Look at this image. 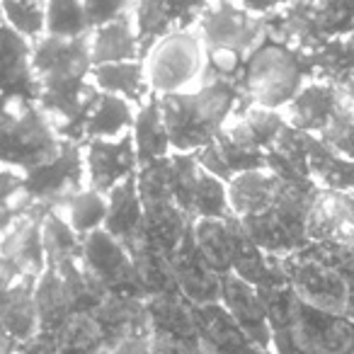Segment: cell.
Here are the masks:
<instances>
[{"label":"cell","mask_w":354,"mask_h":354,"mask_svg":"<svg viewBox=\"0 0 354 354\" xmlns=\"http://www.w3.org/2000/svg\"><path fill=\"white\" fill-rule=\"evenodd\" d=\"M17 354H59L56 337L49 333H37L27 342L17 344Z\"/></svg>","instance_id":"obj_47"},{"label":"cell","mask_w":354,"mask_h":354,"mask_svg":"<svg viewBox=\"0 0 354 354\" xmlns=\"http://www.w3.org/2000/svg\"><path fill=\"white\" fill-rule=\"evenodd\" d=\"M197 160L207 172L228 183L231 177L241 175V172L265 167V153L245 151V148L236 146L231 138H226L218 131V136L212 143H207L202 151H197Z\"/></svg>","instance_id":"obj_31"},{"label":"cell","mask_w":354,"mask_h":354,"mask_svg":"<svg viewBox=\"0 0 354 354\" xmlns=\"http://www.w3.org/2000/svg\"><path fill=\"white\" fill-rule=\"evenodd\" d=\"M265 167L274 172L277 177L286 183H306L308 177V165H306V133L286 124L277 141L267 148Z\"/></svg>","instance_id":"obj_33"},{"label":"cell","mask_w":354,"mask_h":354,"mask_svg":"<svg viewBox=\"0 0 354 354\" xmlns=\"http://www.w3.org/2000/svg\"><path fill=\"white\" fill-rule=\"evenodd\" d=\"M90 313L104 330L109 344H117L119 339L131 337V335H148L146 299L104 294V299Z\"/></svg>","instance_id":"obj_23"},{"label":"cell","mask_w":354,"mask_h":354,"mask_svg":"<svg viewBox=\"0 0 354 354\" xmlns=\"http://www.w3.org/2000/svg\"><path fill=\"white\" fill-rule=\"evenodd\" d=\"M59 354H107L112 347L93 313H75L56 330Z\"/></svg>","instance_id":"obj_37"},{"label":"cell","mask_w":354,"mask_h":354,"mask_svg":"<svg viewBox=\"0 0 354 354\" xmlns=\"http://www.w3.org/2000/svg\"><path fill=\"white\" fill-rule=\"evenodd\" d=\"M107 354H151V339L148 335H131V337H124L117 344H112Z\"/></svg>","instance_id":"obj_48"},{"label":"cell","mask_w":354,"mask_h":354,"mask_svg":"<svg viewBox=\"0 0 354 354\" xmlns=\"http://www.w3.org/2000/svg\"><path fill=\"white\" fill-rule=\"evenodd\" d=\"M83 0H44V35L59 39H80L90 35Z\"/></svg>","instance_id":"obj_39"},{"label":"cell","mask_w":354,"mask_h":354,"mask_svg":"<svg viewBox=\"0 0 354 354\" xmlns=\"http://www.w3.org/2000/svg\"><path fill=\"white\" fill-rule=\"evenodd\" d=\"M233 3L243 6L245 10L255 12V15H270V12H274L277 8L286 6L289 0H233Z\"/></svg>","instance_id":"obj_49"},{"label":"cell","mask_w":354,"mask_h":354,"mask_svg":"<svg viewBox=\"0 0 354 354\" xmlns=\"http://www.w3.org/2000/svg\"><path fill=\"white\" fill-rule=\"evenodd\" d=\"M342 109L344 100L337 83L313 78L296 93V97L281 109V114L289 127L310 133V136H320Z\"/></svg>","instance_id":"obj_17"},{"label":"cell","mask_w":354,"mask_h":354,"mask_svg":"<svg viewBox=\"0 0 354 354\" xmlns=\"http://www.w3.org/2000/svg\"><path fill=\"white\" fill-rule=\"evenodd\" d=\"M192 320L199 347L207 354H272L252 344L233 315L221 306V301L192 304Z\"/></svg>","instance_id":"obj_18"},{"label":"cell","mask_w":354,"mask_h":354,"mask_svg":"<svg viewBox=\"0 0 354 354\" xmlns=\"http://www.w3.org/2000/svg\"><path fill=\"white\" fill-rule=\"evenodd\" d=\"M320 245V243H318ZM333 257L335 267L339 270V274L344 277V284H347V304H344V315L354 318V248H335L325 245Z\"/></svg>","instance_id":"obj_44"},{"label":"cell","mask_w":354,"mask_h":354,"mask_svg":"<svg viewBox=\"0 0 354 354\" xmlns=\"http://www.w3.org/2000/svg\"><path fill=\"white\" fill-rule=\"evenodd\" d=\"M90 61L93 66L117 64V61H136L141 59V39L133 25V17H119L107 25L93 27L88 35Z\"/></svg>","instance_id":"obj_24"},{"label":"cell","mask_w":354,"mask_h":354,"mask_svg":"<svg viewBox=\"0 0 354 354\" xmlns=\"http://www.w3.org/2000/svg\"><path fill=\"white\" fill-rule=\"evenodd\" d=\"M61 141L51 119L39 104L0 109V165L22 172L51 160Z\"/></svg>","instance_id":"obj_8"},{"label":"cell","mask_w":354,"mask_h":354,"mask_svg":"<svg viewBox=\"0 0 354 354\" xmlns=\"http://www.w3.org/2000/svg\"><path fill=\"white\" fill-rule=\"evenodd\" d=\"M131 141H133V151H136L138 167L160 160V158H167L172 153L170 136H167L165 122H162V114H160L158 95H151L146 102L136 107V117H133V127H131Z\"/></svg>","instance_id":"obj_28"},{"label":"cell","mask_w":354,"mask_h":354,"mask_svg":"<svg viewBox=\"0 0 354 354\" xmlns=\"http://www.w3.org/2000/svg\"><path fill=\"white\" fill-rule=\"evenodd\" d=\"M339 93H342V100H344V107L354 114V73H349L347 78H342L337 83Z\"/></svg>","instance_id":"obj_51"},{"label":"cell","mask_w":354,"mask_h":354,"mask_svg":"<svg viewBox=\"0 0 354 354\" xmlns=\"http://www.w3.org/2000/svg\"><path fill=\"white\" fill-rule=\"evenodd\" d=\"M90 80L100 93L117 95L124 97L138 107L151 97V88H148L146 80V68H143V61H117V64H102L93 66L90 71Z\"/></svg>","instance_id":"obj_29"},{"label":"cell","mask_w":354,"mask_h":354,"mask_svg":"<svg viewBox=\"0 0 354 354\" xmlns=\"http://www.w3.org/2000/svg\"><path fill=\"white\" fill-rule=\"evenodd\" d=\"M262 20L267 37L301 51H315L354 35V0H289Z\"/></svg>","instance_id":"obj_5"},{"label":"cell","mask_w":354,"mask_h":354,"mask_svg":"<svg viewBox=\"0 0 354 354\" xmlns=\"http://www.w3.org/2000/svg\"><path fill=\"white\" fill-rule=\"evenodd\" d=\"M279 262L286 274V284L301 301L330 313H344L347 284L323 245L306 243L301 250L281 257Z\"/></svg>","instance_id":"obj_10"},{"label":"cell","mask_w":354,"mask_h":354,"mask_svg":"<svg viewBox=\"0 0 354 354\" xmlns=\"http://www.w3.org/2000/svg\"><path fill=\"white\" fill-rule=\"evenodd\" d=\"M129 255L133 260V270H136L138 284H141L146 299H151V296L180 294L175 274H172L170 260L162 252L153 250L143 241H136L129 245Z\"/></svg>","instance_id":"obj_35"},{"label":"cell","mask_w":354,"mask_h":354,"mask_svg":"<svg viewBox=\"0 0 354 354\" xmlns=\"http://www.w3.org/2000/svg\"><path fill=\"white\" fill-rule=\"evenodd\" d=\"M35 204L22 189V172L0 165V233Z\"/></svg>","instance_id":"obj_42"},{"label":"cell","mask_w":354,"mask_h":354,"mask_svg":"<svg viewBox=\"0 0 354 354\" xmlns=\"http://www.w3.org/2000/svg\"><path fill=\"white\" fill-rule=\"evenodd\" d=\"M231 204H228V189L226 183L214 177L202 167L197 189H194L192 207H189V218H231Z\"/></svg>","instance_id":"obj_40"},{"label":"cell","mask_w":354,"mask_h":354,"mask_svg":"<svg viewBox=\"0 0 354 354\" xmlns=\"http://www.w3.org/2000/svg\"><path fill=\"white\" fill-rule=\"evenodd\" d=\"M151 354H207L199 347V339H177V337H151Z\"/></svg>","instance_id":"obj_46"},{"label":"cell","mask_w":354,"mask_h":354,"mask_svg":"<svg viewBox=\"0 0 354 354\" xmlns=\"http://www.w3.org/2000/svg\"><path fill=\"white\" fill-rule=\"evenodd\" d=\"M80 265L83 270L100 284L104 294L119 296H138L146 299L138 284L133 260L129 255V248L109 236L104 228L93 231L83 238V250H80Z\"/></svg>","instance_id":"obj_13"},{"label":"cell","mask_w":354,"mask_h":354,"mask_svg":"<svg viewBox=\"0 0 354 354\" xmlns=\"http://www.w3.org/2000/svg\"><path fill=\"white\" fill-rule=\"evenodd\" d=\"M192 238L199 255L218 277L231 274L233 250V216L231 218H197L192 221Z\"/></svg>","instance_id":"obj_32"},{"label":"cell","mask_w":354,"mask_h":354,"mask_svg":"<svg viewBox=\"0 0 354 354\" xmlns=\"http://www.w3.org/2000/svg\"><path fill=\"white\" fill-rule=\"evenodd\" d=\"M85 12H88L90 27L107 25L119 17L131 15L133 0H83Z\"/></svg>","instance_id":"obj_43"},{"label":"cell","mask_w":354,"mask_h":354,"mask_svg":"<svg viewBox=\"0 0 354 354\" xmlns=\"http://www.w3.org/2000/svg\"><path fill=\"white\" fill-rule=\"evenodd\" d=\"M83 143L61 141V148L51 160L32 167L22 175V189L32 204L56 209L66 197L85 187Z\"/></svg>","instance_id":"obj_12"},{"label":"cell","mask_w":354,"mask_h":354,"mask_svg":"<svg viewBox=\"0 0 354 354\" xmlns=\"http://www.w3.org/2000/svg\"><path fill=\"white\" fill-rule=\"evenodd\" d=\"M148 88L158 97L194 90L204 80L207 49L194 27L162 35L143 56Z\"/></svg>","instance_id":"obj_7"},{"label":"cell","mask_w":354,"mask_h":354,"mask_svg":"<svg viewBox=\"0 0 354 354\" xmlns=\"http://www.w3.org/2000/svg\"><path fill=\"white\" fill-rule=\"evenodd\" d=\"M284 127L286 122L281 112L243 102L238 112L228 119L226 127L221 129V133L245 151L267 153V148L277 141Z\"/></svg>","instance_id":"obj_22"},{"label":"cell","mask_w":354,"mask_h":354,"mask_svg":"<svg viewBox=\"0 0 354 354\" xmlns=\"http://www.w3.org/2000/svg\"><path fill=\"white\" fill-rule=\"evenodd\" d=\"M172 153H197L243 104L238 80H202L194 90L158 97Z\"/></svg>","instance_id":"obj_3"},{"label":"cell","mask_w":354,"mask_h":354,"mask_svg":"<svg viewBox=\"0 0 354 354\" xmlns=\"http://www.w3.org/2000/svg\"><path fill=\"white\" fill-rule=\"evenodd\" d=\"M83 162L88 187L107 194L122 180L136 175L138 170L131 133H124L119 138H90V141H83Z\"/></svg>","instance_id":"obj_16"},{"label":"cell","mask_w":354,"mask_h":354,"mask_svg":"<svg viewBox=\"0 0 354 354\" xmlns=\"http://www.w3.org/2000/svg\"><path fill=\"white\" fill-rule=\"evenodd\" d=\"M32 68L39 85L37 104L51 119L61 138L83 143L85 119L97 100L100 90L90 80L88 37L59 39L44 35L32 41Z\"/></svg>","instance_id":"obj_1"},{"label":"cell","mask_w":354,"mask_h":354,"mask_svg":"<svg viewBox=\"0 0 354 354\" xmlns=\"http://www.w3.org/2000/svg\"><path fill=\"white\" fill-rule=\"evenodd\" d=\"M257 291L270 318L274 354H354V318L306 304L289 284Z\"/></svg>","instance_id":"obj_2"},{"label":"cell","mask_w":354,"mask_h":354,"mask_svg":"<svg viewBox=\"0 0 354 354\" xmlns=\"http://www.w3.org/2000/svg\"><path fill=\"white\" fill-rule=\"evenodd\" d=\"M281 187V180L270 172L267 167L260 170H248L241 175L231 177L226 183L228 189V204H231V214L243 221L255 214L265 212L272 202H274L277 192Z\"/></svg>","instance_id":"obj_25"},{"label":"cell","mask_w":354,"mask_h":354,"mask_svg":"<svg viewBox=\"0 0 354 354\" xmlns=\"http://www.w3.org/2000/svg\"><path fill=\"white\" fill-rule=\"evenodd\" d=\"M315 189L318 187L310 180H306V183L281 180V187L277 192L274 202L265 212L241 221L248 236L252 238V243L262 248L267 255L277 257V260L301 250L308 243L306 216H308V207Z\"/></svg>","instance_id":"obj_6"},{"label":"cell","mask_w":354,"mask_h":354,"mask_svg":"<svg viewBox=\"0 0 354 354\" xmlns=\"http://www.w3.org/2000/svg\"><path fill=\"white\" fill-rule=\"evenodd\" d=\"M39 85L32 68V41L0 22V109L37 104Z\"/></svg>","instance_id":"obj_14"},{"label":"cell","mask_w":354,"mask_h":354,"mask_svg":"<svg viewBox=\"0 0 354 354\" xmlns=\"http://www.w3.org/2000/svg\"><path fill=\"white\" fill-rule=\"evenodd\" d=\"M136 187L143 204V223L138 241L170 257L185 238V233L189 231L192 218L177 207L167 189L165 158L138 167Z\"/></svg>","instance_id":"obj_9"},{"label":"cell","mask_w":354,"mask_h":354,"mask_svg":"<svg viewBox=\"0 0 354 354\" xmlns=\"http://www.w3.org/2000/svg\"><path fill=\"white\" fill-rule=\"evenodd\" d=\"M172 274H175L177 289L189 304H214L218 301V289H221V277L204 262L199 255L192 238V226L185 233L180 245L175 248L170 257Z\"/></svg>","instance_id":"obj_20"},{"label":"cell","mask_w":354,"mask_h":354,"mask_svg":"<svg viewBox=\"0 0 354 354\" xmlns=\"http://www.w3.org/2000/svg\"><path fill=\"white\" fill-rule=\"evenodd\" d=\"M0 22H3V0H0Z\"/></svg>","instance_id":"obj_52"},{"label":"cell","mask_w":354,"mask_h":354,"mask_svg":"<svg viewBox=\"0 0 354 354\" xmlns=\"http://www.w3.org/2000/svg\"><path fill=\"white\" fill-rule=\"evenodd\" d=\"M308 243L354 248V192L318 187L306 216Z\"/></svg>","instance_id":"obj_15"},{"label":"cell","mask_w":354,"mask_h":354,"mask_svg":"<svg viewBox=\"0 0 354 354\" xmlns=\"http://www.w3.org/2000/svg\"><path fill=\"white\" fill-rule=\"evenodd\" d=\"M218 301L233 315V320L241 325L243 333L252 339L255 347H260L262 352H272L270 318H267L265 301H262L260 291L255 286L243 281L236 274H223L221 289H218Z\"/></svg>","instance_id":"obj_19"},{"label":"cell","mask_w":354,"mask_h":354,"mask_svg":"<svg viewBox=\"0 0 354 354\" xmlns=\"http://www.w3.org/2000/svg\"><path fill=\"white\" fill-rule=\"evenodd\" d=\"M231 274L241 277L243 281L252 284L255 289H274V286L286 284L281 262L277 257L267 255L262 248H257L236 216H233Z\"/></svg>","instance_id":"obj_21"},{"label":"cell","mask_w":354,"mask_h":354,"mask_svg":"<svg viewBox=\"0 0 354 354\" xmlns=\"http://www.w3.org/2000/svg\"><path fill=\"white\" fill-rule=\"evenodd\" d=\"M35 281L20 279L0 304V333L22 344L39 333V315L35 306Z\"/></svg>","instance_id":"obj_30"},{"label":"cell","mask_w":354,"mask_h":354,"mask_svg":"<svg viewBox=\"0 0 354 354\" xmlns=\"http://www.w3.org/2000/svg\"><path fill=\"white\" fill-rule=\"evenodd\" d=\"M37 3H44V0H37Z\"/></svg>","instance_id":"obj_53"},{"label":"cell","mask_w":354,"mask_h":354,"mask_svg":"<svg viewBox=\"0 0 354 354\" xmlns=\"http://www.w3.org/2000/svg\"><path fill=\"white\" fill-rule=\"evenodd\" d=\"M306 165L315 187L354 192V162L310 133H306Z\"/></svg>","instance_id":"obj_27"},{"label":"cell","mask_w":354,"mask_h":354,"mask_svg":"<svg viewBox=\"0 0 354 354\" xmlns=\"http://www.w3.org/2000/svg\"><path fill=\"white\" fill-rule=\"evenodd\" d=\"M3 22L25 37L37 41L44 37V3L37 0H3Z\"/></svg>","instance_id":"obj_41"},{"label":"cell","mask_w":354,"mask_h":354,"mask_svg":"<svg viewBox=\"0 0 354 354\" xmlns=\"http://www.w3.org/2000/svg\"><path fill=\"white\" fill-rule=\"evenodd\" d=\"M20 279H27V277H20L15 272V267H10L3 257H0V304H3V299L8 296V291H10Z\"/></svg>","instance_id":"obj_50"},{"label":"cell","mask_w":354,"mask_h":354,"mask_svg":"<svg viewBox=\"0 0 354 354\" xmlns=\"http://www.w3.org/2000/svg\"><path fill=\"white\" fill-rule=\"evenodd\" d=\"M56 214L64 216V221L85 238L88 233L100 231L104 226V216H107V197L93 187H80L71 197H66L59 207L54 209Z\"/></svg>","instance_id":"obj_38"},{"label":"cell","mask_w":354,"mask_h":354,"mask_svg":"<svg viewBox=\"0 0 354 354\" xmlns=\"http://www.w3.org/2000/svg\"><path fill=\"white\" fill-rule=\"evenodd\" d=\"M194 30L207 51H221L238 59H245L267 37L262 15L245 10L233 0H212L194 22Z\"/></svg>","instance_id":"obj_11"},{"label":"cell","mask_w":354,"mask_h":354,"mask_svg":"<svg viewBox=\"0 0 354 354\" xmlns=\"http://www.w3.org/2000/svg\"><path fill=\"white\" fill-rule=\"evenodd\" d=\"M136 107L129 100L117 95L100 93L85 119V141L90 138H119L124 133H131Z\"/></svg>","instance_id":"obj_34"},{"label":"cell","mask_w":354,"mask_h":354,"mask_svg":"<svg viewBox=\"0 0 354 354\" xmlns=\"http://www.w3.org/2000/svg\"><path fill=\"white\" fill-rule=\"evenodd\" d=\"M104 197H107V216L102 228L129 248L138 241L143 223V204L136 187V175L122 180Z\"/></svg>","instance_id":"obj_26"},{"label":"cell","mask_w":354,"mask_h":354,"mask_svg":"<svg viewBox=\"0 0 354 354\" xmlns=\"http://www.w3.org/2000/svg\"><path fill=\"white\" fill-rule=\"evenodd\" d=\"M165 3L172 30H183V27H194V22L212 0H165Z\"/></svg>","instance_id":"obj_45"},{"label":"cell","mask_w":354,"mask_h":354,"mask_svg":"<svg viewBox=\"0 0 354 354\" xmlns=\"http://www.w3.org/2000/svg\"><path fill=\"white\" fill-rule=\"evenodd\" d=\"M41 245H44L46 267L61 270L66 265L80 262V250H83V238L64 221L61 214L54 209L44 214L41 218Z\"/></svg>","instance_id":"obj_36"},{"label":"cell","mask_w":354,"mask_h":354,"mask_svg":"<svg viewBox=\"0 0 354 354\" xmlns=\"http://www.w3.org/2000/svg\"><path fill=\"white\" fill-rule=\"evenodd\" d=\"M308 80H313L308 51H301L272 37H265L245 56V64L238 75L243 102L277 112H281Z\"/></svg>","instance_id":"obj_4"}]
</instances>
